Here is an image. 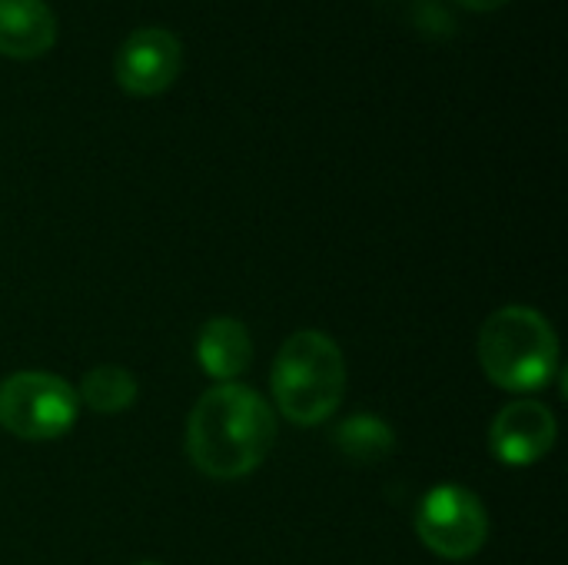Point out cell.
I'll return each mask as SVG.
<instances>
[{"label":"cell","instance_id":"obj_1","mask_svg":"<svg viewBox=\"0 0 568 565\" xmlns=\"http://www.w3.org/2000/svg\"><path fill=\"white\" fill-rule=\"evenodd\" d=\"M276 443L270 403L240 383H220L200 396L186 423V456L210 480L250 476Z\"/></svg>","mask_w":568,"mask_h":565},{"label":"cell","instance_id":"obj_2","mask_svg":"<svg viewBox=\"0 0 568 565\" xmlns=\"http://www.w3.org/2000/svg\"><path fill=\"white\" fill-rule=\"evenodd\" d=\"M280 413L296 426H320L336 413L346 393V360L336 340L320 330L293 333L273 366Z\"/></svg>","mask_w":568,"mask_h":565},{"label":"cell","instance_id":"obj_3","mask_svg":"<svg viewBox=\"0 0 568 565\" xmlns=\"http://www.w3.org/2000/svg\"><path fill=\"white\" fill-rule=\"evenodd\" d=\"M479 363L483 373L503 390H539L559 373L556 330L529 306H503L479 333Z\"/></svg>","mask_w":568,"mask_h":565},{"label":"cell","instance_id":"obj_4","mask_svg":"<svg viewBox=\"0 0 568 565\" xmlns=\"http://www.w3.org/2000/svg\"><path fill=\"white\" fill-rule=\"evenodd\" d=\"M80 400L53 373H13L0 383V426L20 440H57L77 423Z\"/></svg>","mask_w":568,"mask_h":565},{"label":"cell","instance_id":"obj_5","mask_svg":"<svg viewBox=\"0 0 568 565\" xmlns=\"http://www.w3.org/2000/svg\"><path fill=\"white\" fill-rule=\"evenodd\" d=\"M416 533L436 556L463 563L486 546L489 516L476 493L463 486H436L416 509Z\"/></svg>","mask_w":568,"mask_h":565},{"label":"cell","instance_id":"obj_6","mask_svg":"<svg viewBox=\"0 0 568 565\" xmlns=\"http://www.w3.org/2000/svg\"><path fill=\"white\" fill-rule=\"evenodd\" d=\"M183 47L166 27L133 30L113 53V77L133 97H156L180 77Z\"/></svg>","mask_w":568,"mask_h":565},{"label":"cell","instance_id":"obj_7","mask_svg":"<svg viewBox=\"0 0 568 565\" xmlns=\"http://www.w3.org/2000/svg\"><path fill=\"white\" fill-rule=\"evenodd\" d=\"M556 443V416L536 400H519L499 410L489 426V446L506 466H532Z\"/></svg>","mask_w":568,"mask_h":565},{"label":"cell","instance_id":"obj_8","mask_svg":"<svg viewBox=\"0 0 568 565\" xmlns=\"http://www.w3.org/2000/svg\"><path fill=\"white\" fill-rule=\"evenodd\" d=\"M57 13L47 0H0V53L37 60L57 43Z\"/></svg>","mask_w":568,"mask_h":565},{"label":"cell","instance_id":"obj_9","mask_svg":"<svg viewBox=\"0 0 568 565\" xmlns=\"http://www.w3.org/2000/svg\"><path fill=\"white\" fill-rule=\"evenodd\" d=\"M250 356H253L250 330L233 316H213L196 336V360L220 383L236 380L250 366Z\"/></svg>","mask_w":568,"mask_h":565},{"label":"cell","instance_id":"obj_10","mask_svg":"<svg viewBox=\"0 0 568 565\" xmlns=\"http://www.w3.org/2000/svg\"><path fill=\"white\" fill-rule=\"evenodd\" d=\"M136 380L123 366H97L80 383V403H87L97 413H123L136 400Z\"/></svg>","mask_w":568,"mask_h":565},{"label":"cell","instance_id":"obj_11","mask_svg":"<svg viewBox=\"0 0 568 565\" xmlns=\"http://www.w3.org/2000/svg\"><path fill=\"white\" fill-rule=\"evenodd\" d=\"M336 450L356 463H379L396 450V436L389 423L376 416H353L336 430Z\"/></svg>","mask_w":568,"mask_h":565},{"label":"cell","instance_id":"obj_12","mask_svg":"<svg viewBox=\"0 0 568 565\" xmlns=\"http://www.w3.org/2000/svg\"><path fill=\"white\" fill-rule=\"evenodd\" d=\"M459 7H466V10H476V13H489V10H499V7H506L509 0H456Z\"/></svg>","mask_w":568,"mask_h":565},{"label":"cell","instance_id":"obj_13","mask_svg":"<svg viewBox=\"0 0 568 565\" xmlns=\"http://www.w3.org/2000/svg\"><path fill=\"white\" fill-rule=\"evenodd\" d=\"M140 565H160V563H140Z\"/></svg>","mask_w":568,"mask_h":565}]
</instances>
